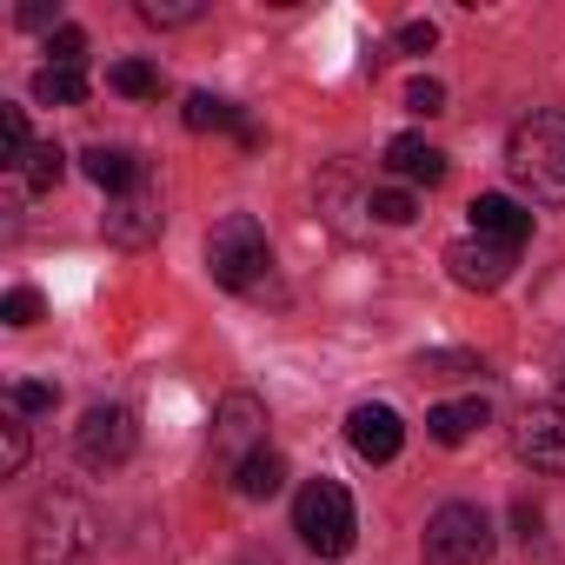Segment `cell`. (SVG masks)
<instances>
[{"label": "cell", "instance_id": "cell-1", "mask_svg": "<svg viewBox=\"0 0 565 565\" xmlns=\"http://www.w3.org/2000/svg\"><path fill=\"white\" fill-rule=\"evenodd\" d=\"M505 173L519 193L565 206V114H532L505 140Z\"/></svg>", "mask_w": 565, "mask_h": 565}, {"label": "cell", "instance_id": "cell-2", "mask_svg": "<svg viewBox=\"0 0 565 565\" xmlns=\"http://www.w3.org/2000/svg\"><path fill=\"white\" fill-rule=\"evenodd\" d=\"M94 539H100V519L81 492H41L28 519V565H74L94 552Z\"/></svg>", "mask_w": 565, "mask_h": 565}, {"label": "cell", "instance_id": "cell-3", "mask_svg": "<svg viewBox=\"0 0 565 565\" xmlns=\"http://www.w3.org/2000/svg\"><path fill=\"white\" fill-rule=\"evenodd\" d=\"M294 532L320 552V558H347L353 539H360V512H353V492L340 479H307L300 499H294Z\"/></svg>", "mask_w": 565, "mask_h": 565}, {"label": "cell", "instance_id": "cell-4", "mask_svg": "<svg viewBox=\"0 0 565 565\" xmlns=\"http://www.w3.org/2000/svg\"><path fill=\"white\" fill-rule=\"evenodd\" d=\"M206 266H213L220 287L253 294L259 279H266V266H273V253H266V226H259L253 213H226V220H213V233H206Z\"/></svg>", "mask_w": 565, "mask_h": 565}, {"label": "cell", "instance_id": "cell-5", "mask_svg": "<svg viewBox=\"0 0 565 565\" xmlns=\"http://www.w3.org/2000/svg\"><path fill=\"white\" fill-rule=\"evenodd\" d=\"M419 545H426V565H486L492 558V519H486V505L452 499L426 519Z\"/></svg>", "mask_w": 565, "mask_h": 565}, {"label": "cell", "instance_id": "cell-6", "mask_svg": "<svg viewBox=\"0 0 565 565\" xmlns=\"http://www.w3.org/2000/svg\"><path fill=\"white\" fill-rule=\"evenodd\" d=\"M253 452H266V399L259 393H226L213 413V466L233 479Z\"/></svg>", "mask_w": 565, "mask_h": 565}, {"label": "cell", "instance_id": "cell-7", "mask_svg": "<svg viewBox=\"0 0 565 565\" xmlns=\"http://www.w3.org/2000/svg\"><path fill=\"white\" fill-rule=\"evenodd\" d=\"M134 446H140V426H134L127 406H87L81 426H74V452H81V466H94V472L127 466Z\"/></svg>", "mask_w": 565, "mask_h": 565}, {"label": "cell", "instance_id": "cell-8", "mask_svg": "<svg viewBox=\"0 0 565 565\" xmlns=\"http://www.w3.org/2000/svg\"><path fill=\"white\" fill-rule=\"evenodd\" d=\"M446 266H452V279L459 287H472V294H492V287H505L512 279V266H519V246H499V239H452L446 246Z\"/></svg>", "mask_w": 565, "mask_h": 565}, {"label": "cell", "instance_id": "cell-9", "mask_svg": "<svg viewBox=\"0 0 565 565\" xmlns=\"http://www.w3.org/2000/svg\"><path fill=\"white\" fill-rule=\"evenodd\" d=\"M100 226H107V239H114V246H153V239H160V226H167V213H160V186L147 180V186H134V193L107 200Z\"/></svg>", "mask_w": 565, "mask_h": 565}, {"label": "cell", "instance_id": "cell-10", "mask_svg": "<svg viewBox=\"0 0 565 565\" xmlns=\"http://www.w3.org/2000/svg\"><path fill=\"white\" fill-rule=\"evenodd\" d=\"M512 446L532 472H565V406H532L512 426Z\"/></svg>", "mask_w": 565, "mask_h": 565}, {"label": "cell", "instance_id": "cell-11", "mask_svg": "<svg viewBox=\"0 0 565 565\" xmlns=\"http://www.w3.org/2000/svg\"><path fill=\"white\" fill-rule=\"evenodd\" d=\"M347 439H353V452L360 459H373V466H386V459H399V446H406V426H399V413L393 406H353L347 413Z\"/></svg>", "mask_w": 565, "mask_h": 565}, {"label": "cell", "instance_id": "cell-12", "mask_svg": "<svg viewBox=\"0 0 565 565\" xmlns=\"http://www.w3.org/2000/svg\"><path fill=\"white\" fill-rule=\"evenodd\" d=\"M472 233L499 239V246H519V239H532V213L519 200H505V193H479L472 200Z\"/></svg>", "mask_w": 565, "mask_h": 565}, {"label": "cell", "instance_id": "cell-13", "mask_svg": "<svg viewBox=\"0 0 565 565\" xmlns=\"http://www.w3.org/2000/svg\"><path fill=\"white\" fill-rule=\"evenodd\" d=\"M81 167H87V180H94L107 200H120V193L147 186V167H140L127 147H87V153H81Z\"/></svg>", "mask_w": 565, "mask_h": 565}, {"label": "cell", "instance_id": "cell-14", "mask_svg": "<svg viewBox=\"0 0 565 565\" xmlns=\"http://www.w3.org/2000/svg\"><path fill=\"white\" fill-rule=\"evenodd\" d=\"M386 173L419 180V186H439V180H446V153L426 147L419 134H399V140H386Z\"/></svg>", "mask_w": 565, "mask_h": 565}, {"label": "cell", "instance_id": "cell-15", "mask_svg": "<svg viewBox=\"0 0 565 565\" xmlns=\"http://www.w3.org/2000/svg\"><path fill=\"white\" fill-rule=\"evenodd\" d=\"M186 127H193V134H239V147H259V127H253L233 100H213V94H193V100H186Z\"/></svg>", "mask_w": 565, "mask_h": 565}, {"label": "cell", "instance_id": "cell-16", "mask_svg": "<svg viewBox=\"0 0 565 565\" xmlns=\"http://www.w3.org/2000/svg\"><path fill=\"white\" fill-rule=\"evenodd\" d=\"M472 426H486V399H452V406H433V413H426V433H433L439 446H466Z\"/></svg>", "mask_w": 565, "mask_h": 565}, {"label": "cell", "instance_id": "cell-17", "mask_svg": "<svg viewBox=\"0 0 565 565\" xmlns=\"http://www.w3.org/2000/svg\"><path fill=\"white\" fill-rule=\"evenodd\" d=\"M279 486H287V459H279L273 446H266V452H253V459L233 472V492H239V499H273Z\"/></svg>", "mask_w": 565, "mask_h": 565}, {"label": "cell", "instance_id": "cell-18", "mask_svg": "<svg viewBox=\"0 0 565 565\" xmlns=\"http://www.w3.org/2000/svg\"><path fill=\"white\" fill-rule=\"evenodd\" d=\"M34 100L41 107H81L87 100V74L81 67H41L34 74Z\"/></svg>", "mask_w": 565, "mask_h": 565}, {"label": "cell", "instance_id": "cell-19", "mask_svg": "<svg viewBox=\"0 0 565 565\" xmlns=\"http://www.w3.org/2000/svg\"><path fill=\"white\" fill-rule=\"evenodd\" d=\"M114 94H127V100H153L160 94V67H147V61H114Z\"/></svg>", "mask_w": 565, "mask_h": 565}, {"label": "cell", "instance_id": "cell-20", "mask_svg": "<svg viewBox=\"0 0 565 565\" xmlns=\"http://www.w3.org/2000/svg\"><path fill=\"white\" fill-rule=\"evenodd\" d=\"M21 173H28V186H34V193H54V186H61V173H67V153H61L54 140H41V147L28 153V167H21Z\"/></svg>", "mask_w": 565, "mask_h": 565}, {"label": "cell", "instance_id": "cell-21", "mask_svg": "<svg viewBox=\"0 0 565 565\" xmlns=\"http://www.w3.org/2000/svg\"><path fill=\"white\" fill-rule=\"evenodd\" d=\"M366 213H373L380 226H413V213H419V206H413V193H406V186H380V193H366Z\"/></svg>", "mask_w": 565, "mask_h": 565}, {"label": "cell", "instance_id": "cell-22", "mask_svg": "<svg viewBox=\"0 0 565 565\" xmlns=\"http://www.w3.org/2000/svg\"><path fill=\"white\" fill-rule=\"evenodd\" d=\"M28 114L21 107H0V160H8V167H28Z\"/></svg>", "mask_w": 565, "mask_h": 565}, {"label": "cell", "instance_id": "cell-23", "mask_svg": "<svg viewBox=\"0 0 565 565\" xmlns=\"http://www.w3.org/2000/svg\"><path fill=\"white\" fill-rule=\"evenodd\" d=\"M8 406L28 419V413H54L61 406V386H47V380H14L8 386Z\"/></svg>", "mask_w": 565, "mask_h": 565}, {"label": "cell", "instance_id": "cell-24", "mask_svg": "<svg viewBox=\"0 0 565 565\" xmlns=\"http://www.w3.org/2000/svg\"><path fill=\"white\" fill-rule=\"evenodd\" d=\"M140 21L147 28H186V21H200V0H140Z\"/></svg>", "mask_w": 565, "mask_h": 565}, {"label": "cell", "instance_id": "cell-25", "mask_svg": "<svg viewBox=\"0 0 565 565\" xmlns=\"http://www.w3.org/2000/svg\"><path fill=\"white\" fill-rule=\"evenodd\" d=\"M28 466V426H21V413H8L0 419V472H21Z\"/></svg>", "mask_w": 565, "mask_h": 565}, {"label": "cell", "instance_id": "cell-26", "mask_svg": "<svg viewBox=\"0 0 565 565\" xmlns=\"http://www.w3.org/2000/svg\"><path fill=\"white\" fill-rule=\"evenodd\" d=\"M47 54H54V67H81L87 61V34L81 28H54L47 34Z\"/></svg>", "mask_w": 565, "mask_h": 565}, {"label": "cell", "instance_id": "cell-27", "mask_svg": "<svg viewBox=\"0 0 565 565\" xmlns=\"http://www.w3.org/2000/svg\"><path fill=\"white\" fill-rule=\"evenodd\" d=\"M419 373H433V380H466V373H479V360H472V353H419Z\"/></svg>", "mask_w": 565, "mask_h": 565}, {"label": "cell", "instance_id": "cell-28", "mask_svg": "<svg viewBox=\"0 0 565 565\" xmlns=\"http://www.w3.org/2000/svg\"><path fill=\"white\" fill-rule=\"evenodd\" d=\"M0 320H8V327H34L41 320V294L34 287H14L8 300H0Z\"/></svg>", "mask_w": 565, "mask_h": 565}, {"label": "cell", "instance_id": "cell-29", "mask_svg": "<svg viewBox=\"0 0 565 565\" xmlns=\"http://www.w3.org/2000/svg\"><path fill=\"white\" fill-rule=\"evenodd\" d=\"M406 107H413V114H446V87H439V81H426V74H419V81H413V87H406Z\"/></svg>", "mask_w": 565, "mask_h": 565}, {"label": "cell", "instance_id": "cell-30", "mask_svg": "<svg viewBox=\"0 0 565 565\" xmlns=\"http://www.w3.org/2000/svg\"><path fill=\"white\" fill-rule=\"evenodd\" d=\"M399 47H406V54H433V47H439V28H433V21H406V28H399Z\"/></svg>", "mask_w": 565, "mask_h": 565}, {"label": "cell", "instance_id": "cell-31", "mask_svg": "<svg viewBox=\"0 0 565 565\" xmlns=\"http://www.w3.org/2000/svg\"><path fill=\"white\" fill-rule=\"evenodd\" d=\"M54 21H61V8H47V0H28L21 8V28H47L54 34Z\"/></svg>", "mask_w": 565, "mask_h": 565}]
</instances>
